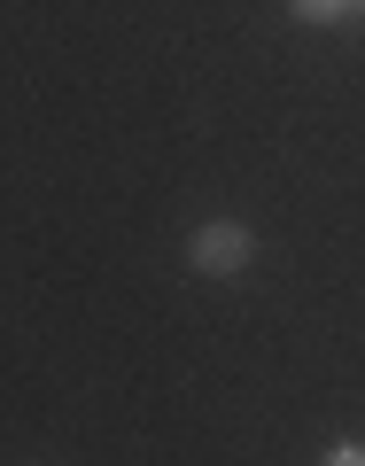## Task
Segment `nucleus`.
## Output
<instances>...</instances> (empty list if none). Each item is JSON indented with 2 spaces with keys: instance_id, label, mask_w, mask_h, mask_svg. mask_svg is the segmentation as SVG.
Returning <instances> with one entry per match:
<instances>
[{
  "instance_id": "f257e3e1",
  "label": "nucleus",
  "mask_w": 365,
  "mask_h": 466,
  "mask_svg": "<svg viewBox=\"0 0 365 466\" xmlns=\"http://www.w3.org/2000/svg\"><path fill=\"white\" fill-rule=\"evenodd\" d=\"M187 257H195V272H210V280H233V272L257 257V233L241 226V218H210V226L195 233V249H187Z\"/></svg>"
},
{
  "instance_id": "f03ea898",
  "label": "nucleus",
  "mask_w": 365,
  "mask_h": 466,
  "mask_svg": "<svg viewBox=\"0 0 365 466\" xmlns=\"http://www.w3.org/2000/svg\"><path fill=\"white\" fill-rule=\"evenodd\" d=\"M288 8H296L303 24H342L350 8H358V0H288Z\"/></svg>"
},
{
  "instance_id": "7ed1b4c3",
  "label": "nucleus",
  "mask_w": 365,
  "mask_h": 466,
  "mask_svg": "<svg viewBox=\"0 0 365 466\" xmlns=\"http://www.w3.org/2000/svg\"><path fill=\"white\" fill-rule=\"evenodd\" d=\"M327 466H365V443H334V451H327Z\"/></svg>"
}]
</instances>
